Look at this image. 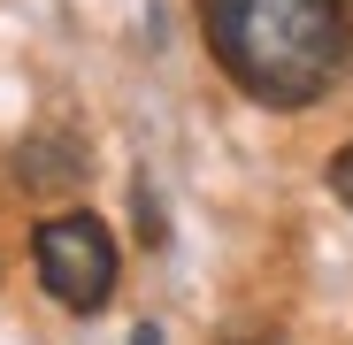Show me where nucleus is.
<instances>
[{"label":"nucleus","instance_id":"1","mask_svg":"<svg viewBox=\"0 0 353 345\" xmlns=\"http://www.w3.org/2000/svg\"><path fill=\"white\" fill-rule=\"evenodd\" d=\"M200 31L223 77L261 107H315L345 77V0H200Z\"/></svg>","mask_w":353,"mask_h":345},{"label":"nucleus","instance_id":"2","mask_svg":"<svg viewBox=\"0 0 353 345\" xmlns=\"http://www.w3.org/2000/svg\"><path fill=\"white\" fill-rule=\"evenodd\" d=\"M31 261H39V284L70 315H100L115 300V238L100 215H46L31 230Z\"/></svg>","mask_w":353,"mask_h":345},{"label":"nucleus","instance_id":"3","mask_svg":"<svg viewBox=\"0 0 353 345\" xmlns=\"http://www.w3.org/2000/svg\"><path fill=\"white\" fill-rule=\"evenodd\" d=\"M16 177H23L31 192H70V185L85 177V154H77V138H62V131L23 138V154H16Z\"/></svg>","mask_w":353,"mask_h":345},{"label":"nucleus","instance_id":"4","mask_svg":"<svg viewBox=\"0 0 353 345\" xmlns=\"http://www.w3.org/2000/svg\"><path fill=\"white\" fill-rule=\"evenodd\" d=\"M139 238H146V246H161V238H169V222H161V207H154L146 177H139Z\"/></svg>","mask_w":353,"mask_h":345},{"label":"nucleus","instance_id":"5","mask_svg":"<svg viewBox=\"0 0 353 345\" xmlns=\"http://www.w3.org/2000/svg\"><path fill=\"white\" fill-rule=\"evenodd\" d=\"M330 192L353 207V146H338V154H330Z\"/></svg>","mask_w":353,"mask_h":345},{"label":"nucleus","instance_id":"6","mask_svg":"<svg viewBox=\"0 0 353 345\" xmlns=\"http://www.w3.org/2000/svg\"><path fill=\"white\" fill-rule=\"evenodd\" d=\"M223 345H284L276 330H239V337H223Z\"/></svg>","mask_w":353,"mask_h":345},{"label":"nucleus","instance_id":"7","mask_svg":"<svg viewBox=\"0 0 353 345\" xmlns=\"http://www.w3.org/2000/svg\"><path fill=\"white\" fill-rule=\"evenodd\" d=\"M131 345H161V330H154V322H146V330H131Z\"/></svg>","mask_w":353,"mask_h":345}]
</instances>
